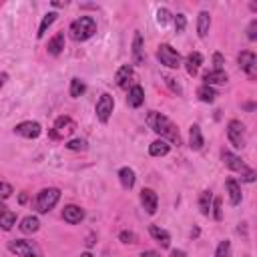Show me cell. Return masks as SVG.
I'll list each match as a JSON object with an SVG mask.
<instances>
[{"instance_id":"41","label":"cell","mask_w":257,"mask_h":257,"mask_svg":"<svg viewBox=\"0 0 257 257\" xmlns=\"http://www.w3.org/2000/svg\"><path fill=\"white\" fill-rule=\"evenodd\" d=\"M247 39L249 40H255L257 39V20H251V24L247 28Z\"/></svg>"},{"instance_id":"23","label":"cell","mask_w":257,"mask_h":257,"mask_svg":"<svg viewBox=\"0 0 257 257\" xmlns=\"http://www.w3.org/2000/svg\"><path fill=\"white\" fill-rule=\"evenodd\" d=\"M131 77H133V66L131 64H123L121 68L117 71V75H115V80H117V84L121 89H125L127 87V82L131 80Z\"/></svg>"},{"instance_id":"2","label":"cell","mask_w":257,"mask_h":257,"mask_svg":"<svg viewBox=\"0 0 257 257\" xmlns=\"http://www.w3.org/2000/svg\"><path fill=\"white\" fill-rule=\"evenodd\" d=\"M97 32V22L93 16H80V19H77L73 24H71V37L75 40H89L91 37H95Z\"/></svg>"},{"instance_id":"11","label":"cell","mask_w":257,"mask_h":257,"mask_svg":"<svg viewBox=\"0 0 257 257\" xmlns=\"http://www.w3.org/2000/svg\"><path fill=\"white\" fill-rule=\"evenodd\" d=\"M141 203H143V207L149 215H155L157 213V205H159V197L157 193L153 191V189H143L141 191Z\"/></svg>"},{"instance_id":"6","label":"cell","mask_w":257,"mask_h":257,"mask_svg":"<svg viewBox=\"0 0 257 257\" xmlns=\"http://www.w3.org/2000/svg\"><path fill=\"white\" fill-rule=\"evenodd\" d=\"M157 59L161 60V64L169 66V68H179L181 66V55L171 44H161L157 50Z\"/></svg>"},{"instance_id":"7","label":"cell","mask_w":257,"mask_h":257,"mask_svg":"<svg viewBox=\"0 0 257 257\" xmlns=\"http://www.w3.org/2000/svg\"><path fill=\"white\" fill-rule=\"evenodd\" d=\"M227 139L235 149L245 147V127L241 121H229L227 125Z\"/></svg>"},{"instance_id":"25","label":"cell","mask_w":257,"mask_h":257,"mask_svg":"<svg viewBox=\"0 0 257 257\" xmlns=\"http://www.w3.org/2000/svg\"><path fill=\"white\" fill-rule=\"evenodd\" d=\"M189 143H191V149L193 151H199L203 147V135H201V127L199 125H191V131H189Z\"/></svg>"},{"instance_id":"46","label":"cell","mask_w":257,"mask_h":257,"mask_svg":"<svg viewBox=\"0 0 257 257\" xmlns=\"http://www.w3.org/2000/svg\"><path fill=\"white\" fill-rule=\"evenodd\" d=\"M95 243H97V241H95V235H89V237H87V245H89V247H93Z\"/></svg>"},{"instance_id":"19","label":"cell","mask_w":257,"mask_h":257,"mask_svg":"<svg viewBox=\"0 0 257 257\" xmlns=\"http://www.w3.org/2000/svg\"><path fill=\"white\" fill-rule=\"evenodd\" d=\"M203 80H205L207 87H213V84H225L227 82V73L225 71H209V73H205Z\"/></svg>"},{"instance_id":"33","label":"cell","mask_w":257,"mask_h":257,"mask_svg":"<svg viewBox=\"0 0 257 257\" xmlns=\"http://www.w3.org/2000/svg\"><path fill=\"white\" fill-rule=\"evenodd\" d=\"M66 149H71V151H87V141H84V139H73V141L66 143Z\"/></svg>"},{"instance_id":"47","label":"cell","mask_w":257,"mask_h":257,"mask_svg":"<svg viewBox=\"0 0 257 257\" xmlns=\"http://www.w3.org/2000/svg\"><path fill=\"white\" fill-rule=\"evenodd\" d=\"M80 257H95V255H93V253H89V251H87V253H82V255H80Z\"/></svg>"},{"instance_id":"17","label":"cell","mask_w":257,"mask_h":257,"mask_svg":"<svg viewBox=\"0 0 257 257\" xmlns=\"http://www.w3.org/2000/svg\"><path fill=\"white\" fill-rule=\"evenodd\" d=\"M149 233H151V237L155 239V241H157L161 247H169V245H171V235H169L165 229H161V227H157V225H151V227H149Z\"/></svg>"},{"instance_id":"39","label":"cell","mask_w":257,"mask_h":257,"mask_svg":"<svg viewBox=\"0 0 257 257\" xmlns=\"http://www.w3.org/2000/svg\"><path fill=\"white\" fill-rule=\"evenodd\" d=\"M213 64H215L213 71H223V64H225L223 55H221V53H215V55H213Z\"/></svg>"},{"instance_id":"26","label":"cell","mask_w":257,"mask_h":257,"mask_svg":"<svg viewBox=\"0 0 257 257\" xmlns=\"http://www.w3.org/2000/svg\"><path fill=\"white\" fill-rule=\"evenodd\" d=\"M169 143L167 141H153L151 145H149V153H151V155L153 157H165L167 155V153H169Z\"/></svg>"},{"instance_id":"37","label":"cell","mask_w":257,"mask_h":257,"mask_svg":"<svg viewBox=\"0 0 257 257\" xmlns=\"http://www.w3.org/2000/svg\"><path fill=\"white\" fill-rule=\"evenodd\" d=\"M211 209H213V217H215L217 221L223 219V211H221V199H213Z\"/></svg>"},{"instance_id":"28","label":"cell","mask_w":257,"mask_h":257,"mask_svg":"<svg viewBox=\"0 0 257 257\" xmlns=\"http://www.w3.org/2000/svg\"><path fill=\"white\" fill-rule=\"evenodd\" d=\"M211 205H213V193L211 191H203L199 197V209L203 215H209L211 213Z\"/></svg>"},{"instance_id":"20","label":"cell","mask_w":257,"mask_h":257,"mask_svg":"<svg viewBox=\"0 0 257 257\" xmlns=\"http://www.w3.org/2000/svg\"><path fill=\"white\" fill-rule=\"evenodd\" d=\"M209 28H211V16H209V12H199V16H197V32H199V37L201 39H205L209 34Z\"/></svg>"},{"instance_id":"29","label":"cell","mask_w":257,"mask_h":257,"mask_svg":"<svg viewBox=\"0 0 257 257\" xmlns=\"http://www.w3.org/2000/svg\"><path fill=\"white\" fill-rule=\"evenodd\" d=\"M57 12H48V14H44V19H42V22H40V26H39V39H44V34H46V30L53 26V22L57 20Z\"/></svg>"},{"instance_id":"15","label":"cell","mask_w":257,"mask_h":257,"mask_svg":"<svg viewBox=\"0 0 257 257\" xmlns=\"http://www.w3.org/2000/svg\"><path fill=\"white\" fill-rule=\"evenodd\" d=\"M225 189H227V195H229V203L231 205H239V203H241V185H239L233 177H229L225 181Z\"/></svg>"},{"instance_id":"34","label":"cell","mask_w":257,"mask_h":257,"mask_svg":"<svg viewBox=\"0 0 257 257\" xmlns=\"http://www.w3.org/2000/svg\"><path fill=\"white\" fill-rule=\"evenodd\" d=\"M119 239H121L123 243H127V245H135L137 243V235L133 231H121V233H119Z\"/></svg>"},{"instance_id":"43","label":"cell","mask_w":257,"mask_h":257,"mask_svg":"<svg viewBox=\"0 0 257 257\" xmlns=\"http://www.w3.org/2000/svg\"><path fill=\"white\" fill-rule=\"evenodd\" d=\"M141 257H161L157 251H153V249H149V251H143L141 253Z\"/></svg>"},{"instance_id":"42","label":"cell","mask_w":257,"mask_h":257,"mask_svg":"<svg viewBox=\"0 0 257 257\" xmlns=\"http://www.w3.org/2000/svg\"><path fill=\"white\" fill-rule=\"evenodd\" d=\"M241 181H245V183H253V181H255V171H253V169H247L245 173L241 175Z\"/></svg>"},{"instance_id":"10","label":"cell","mask_w":257,"mask_h":257,"mask_svg":"<svg viewBox=\"0 0 257 257\" xmlns=\"http://www.w3.org/2000/svg\"><path fill=\"white\" fill-rule=\"evenodd\" d=\"M14 133L24 137V139H37V137H40V133H42V127L37 121H24V123L14 127Z\"/></svg>"},{"instance_id":"35","label":"cell","mask_w":257,"mask_h":257,"mask_svg":"<svg viewBox=\"0 0 257 257\" xmlns=\"http://www.w3.org/2000/svg\"><path fill=\"white\" fill-rule=\"evenodd\" d=\"M14 193V189H12V185L10 183H4V181H0V199H8L10 195Z\"/></svg>"},{"instance_id":"32","label":"cell","mask_w":257,"mask_h":257,"mask_svg":"<svg viewBox=\"0 0 257 257\" xmlns=\"http://www.w3.org/2000/svg\"><path fill=\"white\" fill-rule=\"evenodd\" d=\"M231 255V243L227 241H221L219 245H217V251H215V257H229Z\"/></svg>"},{"instance_id":"14","label":"cell","mask_w":257,"mask_h":257,"mask_svg":"<svg viewBox=\"0 0 257 257\" xmlns=\"http://www.w3.org/2000/svg\"><path fill=\"white\" fill-rule=\"evenodd\" d=\"M223 163H225V167H229L231 171H241V175L245 173V171L249 169L241 159H239L237 155H233V153H229V151H223Z\"/></svg>"},{"instance_id":"3","label":"cell","mask_w":257,"mask_h":257,"mask_svg":"<svg viewBox=\"0 0 257 257\" xmlns=\"http://www.w3.org/2000/svg\"><path fill=\"white\" fill-rule=\"evenodd\" d=\"M59 199H60V191L57 189V187H48V189H42L37 195V201H34V209H37L39 213H48L59 203Z\"/></svg>"},{"instance_id":"30","label":"cell","mask_w":257,"mask_h":257,"mask_svg":"<svg viewBox=\"0 0 257 257\" xmlns=\"http://www.w3.org/2000/svg\"><path fill=\"white\" fill-rule=\"evenodd\" d=\"M197 97H199L201 102H213L215 97H217V93H215L213 87H207V84H203V87L197 89Z\"/></svg>"},{"instance_id":"4","label":"cell","mask_w":257,"mask_h":257,"mask_svg":"<svg viewBox=\"0 0 257 257\" xmlns=\"http://www.w3.org/2000/svg\"><path fill=\"white\" fill-rule=\"evenodd\" d=\"M8 249L19 257H40V249L32 241H26V239H14V241H8Z\"/></svg>"},{"instance_id":"12","label":"cell","mask_w":257,"mask_h":257,"mask_svg":"<svg viewBox=\"0 0 257 257\" xmlns=\"http://www.w3.org/2000/svg\"><path fill=\"white\" fill-rule=\"evenodd\" d=\"M62 219L66 221V223L77 225L84 219V211L79 207V205H66V207L62 209Z\"/></svg>"},{"instance_id":"45","label":"cell","mask_w":257,"mask_h":257,"mask_svg":"<svg viewBox=\"0 0 257 257\" xmlns=\"http://www.w3.org/2000/svg\"><path fill=\"white\" fill-rule=\"evenodd\" d=\"M171 257H185V253L181 249H175V251H171Z\"/></svg>"},{"instance_id":"38","label":"cell","mask_w":257,"mask_h":257,"mask_svg":"<svg viewBox=\"0 0 257 257\" xmlns=\"http://www.w3.org/2000/svg\"><path fill=\"white\" fill-rule=\"evenodd\" d=\"M187 26V19H185V14H177L175 16V30L177 32H183Z\"/></svg>"},{"instance_id":"18","label":"cell","mask_w":257,"mask_h":257,"mask_svg":"<svg viewBox=\"0 0 257 257\" xmlns=\"http://www.w3.org/2000/svg\"><path fill=\"white\" fill-rule=\"evenodd\" d=\"M133 60H135V64H143V60H145L141 32H135V39H133Z\"/></svg>"},{"instance_id":"9","label":"cell","mask_w":257,"mask_h":257,"mask_svg":"<svg viewBox=\"0 0 257 257\" xmlns=\"http://www.w3.org/2000/svg\"><path fill=\"white\" fill-rule=\"evenodd\" d=\"M237 60H239V66H241V71H245L247 77L253 80V79L257 77V57L251 53V50H243V53H239Z\"/></svg>"},{"instance_id":"31","label":"cell","mask_w":257,"mask_h":257,"mask_svg":"<svg viewBox=\"0 0 257 257\" xmlns=\"http://www.w3.org/2000/svg\"><path fill=\"white\" fill-rule=\"evenodd\" d=\"M84 91H87V84H84L80 79H73L71 80V97L79 99V97L84 95Z\"/></svg>"},{"instance_id":"5","label":"cell","mask_w":257,"mask_h":257,"mask_svg":"<svg viewBox=\"0 0 257 257\" xmlns=\"http://www.w3.org/2000/svg\"><path fill=\"white\" fill-rule=\"evenodd\" d=\"M75 131H77V123L71 117L62 115L55 121V127H53V131H50V137H53V139H64V137L73 135Z\"/></svg>"},{"instance_id":"21","label":"cell","mask_w":257,"mask_h":257,"mask_svg":"<svg viewBox=\"0 0 257 257\" xmlns=\"http://www.w3.org/2000/svg\"><path fill=\"white\" fill-rule=\"evenodd\" d=\"M64 48V32H59L57 37H53L48 40V55L50 57H59Z\"/></svg>"},{"instance_id":"44","label":"cell","mask_w":257,"mask_h":257,"mask_svg":"<svg viewBox=\"0 0 257 257\" xmlns=\"http://www.w3.org/2000/svg\"><path fill=\"white\" fill-rule=\"evenodd\" d=\"M6 80H8V75L6 73H0V89H2L4 84H6Z\"/></svg>"},{"instance_id":"22","label":"cell","mask_w":257,"mask_h":257,"mask_svg":"<svg viewBox=\"0 0 257 257\" xmlns=\"http://www.w3.org/2000/svg\"><path fill=\"white\" fill-rule=\"evenodd\" d=\"M201 62H203V57L199 53H189V55H187V60H185L187 73H189L191 77H195L197 71H199V66H201Z\"/></svg>"},{"instance_id":"13","label":"cell","mask_w":257,"mask_h":257,"mask_svg":"<svg viewBox=\"0 0 257 257\" xmlns=\"http://www.w3.org/2000/svg\"><path fill=\"white\" fill-rule=\"evenodd\" d=\"M16 223V213L10 211L6 205L2 203V199H0V227H2L4 231H10Z\"/></svg>"},{"instance_id":"8","label":"cell","mask_w":257,"mask_h":257,"mask_svg":"<svg viewBox=\"0 0 257 257\" xmlns=\"http://www.w3.org/2000/svg\"><path fill=\"white\" fill-rule=\"evenodd\" d=\"M113 109H115V100L111 95H100V99L97 100V119L100 123H109V119L113 115Z\"/></svg>"},{"instance_id":"1","label":"cell","mask_w":257,"mask_h":257,"mask_svg":"<svg viewBox=\"0 0 257 257\" xmlns=\"http://www.w3.org/2000/svg\"><path fill=\"white\" fill-rule=\"evenodd\" d=\"M147 125L155 131L157 135H161L163 141H169L173 145H181V135H179V129L173 125V121H169V119L157 111H151L147 115Z\"/></svg>"},{"instance_id":"40","label":"cell","mask_w":257,"mask_h":257,"mask_svg":"<svg viewBox=\"0 0 257 257\" xmlns=\"http://www.w3.org/2000/svg\"><path fill=\"white\" fill-rule=\"evenodd\" d=\"M165 82L169 84L171 91H173V93H177V95H181V93H183V91H181V87H179V82H175V79H173V77H169V75H167V77H165Z\"/></svg>"},{"instance_id":"36","label":"cell","mask_w":257,"mask_h":257,"mask_svg":"<svg viewBox=\"0 0 257 257\" xmlns=\"http://www.w3.org/2000/svg\"><path fill=\"white\" fill-rule=\"evenodd\" d=\"M169 19H171V12H169L167 8H159V10H157V22H159L161 26H165V24L169 22Z\"/></svg>"},{"instance_id":"24","label":"cell","mask_w":257,"mask_h":257,"mask_svg":"<svg viewBox=\"0 0 257 257\" xmlns=\"http://www.w3.org/2000/svg\"><path fill=\"white\" fill-rule=\"evenodd\" d=\"M20 231L22 233H26V235H30V233H37L39 231V227H40V221L34 217V215H28V217H24L22 221H20Z\"/></svg>"},{"instance_id":"16","label":"cell","mask_w":257,"mask_h":257,"mask_svg":"<svg viewBox=\"0 0 257 257\" xmlns=\"http://www.w3.org/2000/svg\"><path fill=\"white\" fill-rule=\"evenodd\" d=\"M127 102H129V107H133V109H139L143 102H145V91H143V87H133L131 91H129V97H127Z\"/></svg>"},{"instance_id":"27","label":"cell","mask_w":257,"mask_h":257,"mask_svg":"<svg viewBox=\"0 0 257 257\" xmlns=\"http://www.w3.org/2000/svg\"><path fill=\"white\" fill-rule=\"evenodd\" d=\"M119 179H121V185L125 187V189H131V187L135 185V171L131 167H123L121 171H119Z\"/></svg>"}]
</instances>
